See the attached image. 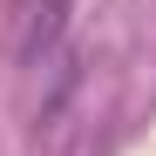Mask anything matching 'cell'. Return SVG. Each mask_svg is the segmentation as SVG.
<instances>
[{"mask_svg":"<svg viewBox=\"0 0 156 156\" xmlns=\"http://www.w3.org/2000/svg\"><path fill=\"white\" fill-rule=\"evenodd\" d=\"M61 27H68V0H34V20H27V34H20V61H48L61 48Z\"/></svg>","mask_w":156,"mask_h":156,"instance_id":"obj_1","label":"cell"}]
</instances>
